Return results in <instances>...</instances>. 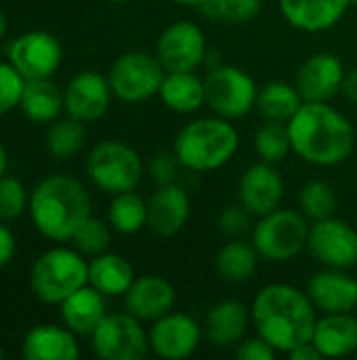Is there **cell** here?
I'll return each mask as SVG.
<instances>
[{"label": "cell", "mask_w": 357, "mask_h": 360, "mask_svg": "<svg viewBox=\"0 0 357 360\" xmlns=\"http://www.w3.org/2000/svg\"><path fill=\"white\" fill-rule=\"evenodd\" d=\"M307 251L326 268L351 270L357 266V230L335 215L318 219L309 226Z\"/></svg>", "instance_id": "obj_11"}, {"label": "cell", "mask_w": 357, "mask_h": 360, "mask_svg": "<svg viewBox=\"0 0 357 360\" xmlns=\"http://www.w3.org/2000/svg\"><path fill=\"white\" fill-rule=\"evenodd\" d=\"M8 61L25 80L50 78L61 68L63 49L53 34L44 30H32L11 42Z\"/></svg>", "instance_id": "obj_13"}, {"label": "cell", "mask_w": 357, "mask_h": 360, "mask_svg": "<svg viewBox=\"0 0 357 360\" xmlns=\"http://www.w3.org/2000/svg\"><path fill=\"white\" fill-rule=\"evenodd\" d=\"M309 226L305 215L292 209H276L252 228V245L261 259L271 264H286L299 257L307 249Z\"/></svg>", "instance_id": "obj_7"}, {"label": "cell", "mask_w": 357, "mask_h": 360, "mask_svg": "<svg viewBox=\"0 0 357 360\" xmlns=\"http://www.w3.org/2000/svg\"><path fill=\"white\" fill-rule=\"evenodd\" d=\"M177 291L173 283L160 274H145L135 278L124 293V308L141 323H154L175 308Z\"/></svg>", "instance_id": "obj_18"}, {"label": "cell", "mask_w": 357, "mask_h": 360, "mask_svg": "<svg viewBox=\"0 0 357 360\" xmlns=\"http://www.w3.org/2000/svg\"><path fill=\"white\" fill-rule=\"evenodd\" d=\"M206 105L213 114L236 120L248 116L257 108L259 86L255 78L236 65H217L204 76Z\"/></svg>", "instance_id": "obj_9"}, {"label": "cell", "mask_w": 357, "mask_h": 360, "mask_svg": "<svg viewBox=\"0 0 357 360\" xmlns=\"http://www.w3.org/2000/svg\"><path fill=\"white\" fill-rule=\"evenodd\" d=\"M351 4H357V0H351Z\"/></svg>", "instance_id": "obj_50"}, {"label": "cell", "mask_w": 357, "mask_h": 360, "mask_svg": "<svg viewBox=\"0 0 357 360\" xmlns=\"http://www.w3.org/2000/svg\"><path fill=\"white\" fill-rule=\"evenodd\" d=\"M202 15L217 23L242 25L259 17L263 11V0H208L200 6Z\"/></svg>", "instance_id": "obj_35"}, {"label": "cell", "mask_w": 357, "mask_h": 360, "mask_svg": "<svg viewBox=\"0 0 357 360\" xmlns=\"http://www.w3.org/2000/svg\"><path fill=\"white\" fill-rule=\"evenodd\" d=\"M356 359H357V352H356Z\"/></svg>", "instance_id": "obj_51"}, {"label": "cell", "mask_w": 357, "mask_h": 360, "mask_svg": "<svg viewBox=\"0 0 357 360\" xmlns=\"http://www.w3.org/2000/svg\"><path fill=\"white\" fill-rule=\"evenodd\" d=\"M6 169H8V154H6L4 143L0 141V177L6 175Z\"/></svg>", "instance_id": "obj_45"}, {"label": "cell", "mask_w": 357, "mask_h": 360, "mask_svg": "<svg viewBox=\"0 0 357 360\" xmlns=\"http://www.w3.org/2000/svg\"><path fill=\"white\" fill-rule=\"evenodd\" d=\"M149 350L164 360L189 359L202 344L204 329L200 323L183 312H168L151 323L149 331Z\"/></svg>", "instance_id": "obj_14"}, {"label": "cell", "mask_w": 357, "mask_h": 360, "mask_svg": "<svg viewBox=\"0 0 357 360\" xmlns=\"http://www.w3.org/2000/svg\"><path fill=\"white\" fill-rule=\"evenodd\" d=\"M286 127L292 152L307 165L337 167L353 154L356 129L328 101H303Z\"/></svg>", "instance_id": "obj_2"}, {"label": "cell", "mask_w": 357, "mask_h": 360, "mask_svg": "<svg viewBox=\"0 0 357 360\" xmlns=\"http://www.w3.org/2000/svg\"><path fill=\"white\" fill-rule=\"evenodd\" d=\"M314 346L320 350L322 359H345L357 352V316L353 312L322 314L316 321Z\"/></svg>", "instance_id": "obj_23"}, {"label": "cell", "mask_w": 357, "mask_h": 360, "mask_svg": "<svg viewBox=\"0 0 357 360\" xmlns=\"http://www.w3.org/2000/svg\"><path fill=\"white\" fill-rule=\"evenodd\" d=\"M29 207V194L25 186L11 175L0 177V221H13L21 217Z\"/></svg>", "instance_id": "obj_37"}, {"label": "cell", "mask_w": 357, "mask_h": 360, "mask_svg": "<svg viewBox=\"0 0 357 360\" xmlns=\"http://www.w3.org/2000/svg\"><path fill=\"white\" fill-rule=\"evenodd\" d=\"M240 148L236 127L221 116L198 118L185 124L175 137L173 152L183 169L191 173H208L231 162Z\"/></svg>", "instance_id": "obj_4"}, {"label": "cell", "mask_w": 357, "mask_h": 360, "mask_svg": "<svg viewBox=\"0 0 357 360\" xmlns=\"http://www.w3.org/2000/svg\"><path fill=\"white\" fill-rule=\"evenodd\" d=\"M61 321L76 335H90L107 314L105 295L90 285L80 287L59 304Z\"/></svg>", "instance_id": "obj_25"}, {"label": "cell", "mask_w": 357, "mask_h": 360, "mask_svg": "<svg viewBox=\"0 0 357 360\" xmlns=\"http://www.w3.org/2000/svg\"><path fill=\"white\" fill-rule=\"evenodd\" d=\"M307 295L322 314L353 312L357 308V281L347 270L326 268L309 278Z\"/></svg>", "instance_id": "obj_19"}, {"label": "cell", "mask_w": 357, "mask_h": 360, "mask_svg": "<svg viewBox=\"0 0 357 360\" xmlns=\"http://www.w3.org/2000/svg\"><path fill=\"white\" fill-rule=\"evenodd\" d=\"M90 194L72 175L55 173L36 184L29 192V219L48 240L67 243L90 217Z\"/></svg>", "instance_id": "obj_3"}, {"label": "cell", "mask_w": 357, "mask_h": 360, "mask_svg": "<svg viewBox=\"0 0 357 360\" xmlns=\"http://www.w3.org/2000/svg\"><path fill=\"white\" fill-rule=\"evenodd\" d=\"M255 215L240 202V205H231L227 207L221 215H219V230L227 236V238H242L248 230H250V219Z\"/></svg>", "instance_id": "obj_39"}, {"label": "cell", "mask_w": 357, "mask_h": 360, "mask_svg": "<svg viewBox=\"0 0 357 360\" xmlns=\"http://www.w3.org/2000/svg\"><path fill=\"white\" fill-rule=\"evenodd\" d=\"M156 57L166 72H196L206 59L204 30L194 21H175L162 30Z\"/></svg>", "instance_id": "obj_12"}, {"label": "cell", "mask_w": 357, "mask_h": 360, "mask_svg": "<svg viewBox=\"0 0 357 360\" xmlns=\"http://www.w3.org/2000/svg\"><path fill=\"white\" fill-rule=\"evenodd\" d=\"M238 196L255 217H263L280 207L284 196V179L274 165L263 160L255 162L242 173Z\"/></svg>", "instance_id": "obj_17"}, {"label": "cell", "mask_w": 357, "mask_h": 360, "mask_svg": "<svg viewBox=\"0 0 357 360\" xmlns=\"http://www.w3.org/2000/svg\"><path fill=\"white\" fill-rule=\"evenodd\" d=\"M21 356L25 360H76L80 356V346L72 329L46 323L25 333Z\"/></svg>", "instance_id": "obj_24"}, {"label": "cell", "mask_w": 357, "mask_h": 360, "mask_svg": "<svg viewBox=\"0 0 357 360\" xmlns=\"http://www.w3.org/2000/svg\"><path fill=\"white\" fill-rule=\"evenodd\" d=\"M179 167L181 162L177 160L175 152H158L149 158L145 171L147 175L158 184V186H166V184H175L177 175H179Z\"/></svg>", "instance_id": "obj_40"}, {"label": "cell", "mask_w": 357, "mask_h": 360, "mask_svg": "<svg viewBox=\"0 0 357 360\" xmlns=\"http://www.w3.org/2000/svg\"><path fill=\"white\" fill-rule=\"evenodd\" d=\"M278 356V352L261 338H244L238 346H236V359L240 360H274Z\"/></svg>", "instance_id": "obj_41"}, {"label": "cell", "mask_w": 357, "mask_h": 360, "mask_svg": "<svg viewBox=\"0 0 357 360\" xmlns=\"http://www.w3.org/2000/svg\"><path fill=\"white\" fill-rule=\"evenodd\" d=\"M19 110L32 122L46 124L59 118L63 108V93L50 78H34L25 80Z\"/></svg>", "instance_id": "obj_28"}, {"label": "cell", "mask_w": 357, "mask_h": 360, "mask_svg": "<svg viewBox=\"0 0 357 360\" xmlns=\"http://www.w3.org/2000/svg\"><path fill=\"white\" fill-rule=\"evenodd\" d=\"M107 224L124 236H133L147 228V200L135 190L114 194L107 209Z\"/></svg>", "instance_id": "obj_31"}, {"label": "cell", "mask_w": 357, "mask_h": 360, "mask_svg": "<svg viewBox=\"0 0 357 360\" xmlns=\"http://www.w3.org/2000/svg\"><path fill=\"white\" fill-rule=\"evenodd\" d=\"M4 34H6V15H4L2 8H0V42H2Z\"/></svg>", "instance_id": "obj_47"}, {"label": "cell", "mask_w": 357, "mask_h": 360, "mask_svg": "<svg viewBox=\"0 0 357 360\" xmlns=\"http://www.w3.org/2000/svg\"><path fill=\"white\" fill-rule=\"evenodd\" d=\"M88 179L107 194L137 190L145 175V165L135 148L118 139L99 141L86 156Z\"/></svg>", "instance_id": "obj_6"}, {"label": "cell", "mask_w": 357, "mask_h": 360, "mask_svg": "<svg viewBox=\"0 0 357 360\" xmlns=\"http://www.w3.org/2000/svg\"><path fill=\"white\" fill-rule=\"evenodd\" d=\"M288 356L292 360H318L322 359V354H320V350L314 346V342H305V344H301V346H297L295 350H290L288 352Z\"/></svg>", "instance_id": "obj_44"}, {"label": "cell", "mask_w": 357, "mask_h": 360, "mask_svg": "<svg viewBox=\"0 0 357 360\" xmlns=\"http://www.w3.org/2000/svg\"><path fill=\"white\" fill-rule=\"evenodd\" d=\"M25 78L13 68L11 61H0V116L19 108Z\"/></svg>", "instance_id": "obj_38"}, {"label": "cell", "mask_w": 357, "mask_h": 360, "mask_svg": "<svg viewBox=\"0 0 357 360\" xmlns=\"http://www.w3.org/2000/svg\"><path fill=\"white\" fill-rule=\"evenodd\" d=\"M316 312L309 295L286 283L265 285L255 295L250 308L257 335L278 354H288L297 346L311 342L318 321Z\"/></svg>", "instance_id": "obj_1"}, {"label": "cell", "mask_w": 357, "mask_h": 360, "mask_svg": "<svg viewBox=\"0 0 357 360\" xmlns=\"http://www.w3.org/2000/svg\"><path fill=\"white\" fill-rule=\"evenodd\" d=\"M109 224L97 219V217H88L74 234L72 245L74 249H78L84 257H95L107 251L109 243H112V232H109Z\"/></svg>", "instance_id": "obj_36"}, {"label": "cell", "mask_w": 357, "mask_h": 360, "mask_svg": "<svg viewBox=\"0 0 357 360\" xmlns=\"http://www.w3.org/2000/svg\"><path fill=\"white\" fill-rule=\"evenodd\" d=\"M15 249H17L15 234L11 232L8 226H4V221H0V270L13 262Z\"/></svg>", "instance_id": "obj_42"}, {"label": "cell", "mask_w": 357, "mask_h": 360, "mask_svg": "<svg viewBox=\"0 0 357 360\" xmlns=\"http://www.w3.org/2000/svg\"><path fill=\"white\" fill-rule=\"evenodd\" d=\"M250 321V310L242 302L223 300L208 310L204 335L215 348H234L246 338Z\"/></svg>", "instance_id": "obj_22"}, {"label": "cell", "mask_w": 357, "mask_h": 360, "mask_svg": "<svg viewBox=\"0 0 357 360\" xmlns=\"http://www.w3.org/2000/svg\"><path fill=\"white\" fill-rule=\"evenodd\" d=\"M341 93H343V97H345L347 101H351V103H356L357 105V68L345 72Z\"/></svg>", "instance_id": "obj_43"}, {"label": "cell", "mask_w": 357, "mask_h": 360, "mask_svg": "<svg viewBox=\"0 0 357 360\" xmlns=\"http://www.w3.org/2000/svg\"><path fill=\"white\" fill-rule=\"evenodd\" d=\"M86 143V129L84 122L65 116L50 122L46 131V150L53 158L67 160L74 158Z\"/></svg>", "instance_id": "obj_32"}, {"label": "cell", "mask_w": 357, "mask_h": 360, "mask_svg": "<svg viewBox=\"0 0 357 360\" xmlns=\"http://www.w3.org/2000/svg\"><path fill=\"white\" fill-rule=\"evenodd\" d=\"M4 359V350H2V346H0V360Z\"/></svg>", "instance_id": "obj_48"}, {"label": "cell", "mask_w": 357, "mask_h": 360, "mask_svg": "<svg viewBox=\"0 0 357 360\" xmlns=\"http://www.w3.org/2000/svg\"><path fill=\"white\" fill-rule=\"evenodd\" d=\"M166 76L156 53L147 51H126L118 55L107 72V80L114 97L126 103L147 101L158 95L160 84Z\"/></svg>", "instance_id": "obj_8"}, {"label": "cell", "mask_w": 357, "mask_h": 360, "mask_svg": "<svg viewBox=\"0 0 357 360\" xmlns=\"http://www.w3.org/2000/svg\"><path fill=\"white\" fill-rule=\"evenodd\" d=\"M170 2H175V4H181V6H204L208 0H170Z\"/></svg>", "instance_id": "obj_46"}, {"label": "cell", "mask_w": 357, "mask_h": 360, "mask_svg": "<svg viewBox=\"0 0 357 360\" xmlns=\"http://www.w3.org/2000/svg\"><path fill=\"white\" fill-rule=\"evenodd\" d=\"M109 2H126V0H109Z\"/></svg>", "instance_id": "obj_49"}, {"label": "cell", "mask_w": 357, "mask_h": 360, "mask_svg": "<svg viewBox=\"0 0 357 360\" xmlns=\"http://www.w3.org/2000/svg\"><path fill=\"white\" fill-rule=\"evenodd\" d=\"M255 150L263 162H269V165L282 162L288 156V152H292L286 122L265 120L255 133Z\"/></svg>", "instance_id": "obj_34"}, {"label": "cell", "mask_w": 357, "mask_h": 360, "mask_svg": "<svg viewBox=\"0 0 357 360\" xmlns=\"http://www.w3.org/2000/svg\"><path fill=\"white\" fill-rule=\"evenodd\" d=\"M112 95L107 76L95 70H84L67 82L63 91V108L67 116L80 122H95L109 110Z\"/></svg>", "instance_id": "obj_15"}, {"label": "cell", "mask_w": 357, "mask_h": 360, "mask_svg": "<svg viewBox=\"0 0 357 360\" xmlns=\"http://www.w3.org/2000/svg\"><path fill=\"white\" fill-rule=\"evenodd\" d=\"M303 105V97L297 91L295 84L284 80H271L265 86L259 89L257 95V110L263 116V120L274 122H288L299 108Z\"/></svg>", "instance_id": "obj_30"}, {"label": "cell", "mask_w": 357, "mask_h": 360, "mask_svg": "<svg viewBox=\"0 0 357 360\" xmlns=\"http://www.w3.org/2000/svg\"><path fill=\"white\" fill-rule=\"evenodd\" d=\"M135 270L130 262L118 253H101L88 262V285L101 291L105 297H124L135 283Z\"/></svg>", "instance_id": "obj_27"}, {"label": "cell", "mask_w": 357, "mask_h": 360, "mask_svg": "<svg viewBox=\"0 0 357 360\" xmlns=\"http://www.w3.org/2000/svg\"><path fill=\"white\" fill-rule=\"evenodd\" d=\"M339 207V198L335 188L324 181V179H314L307 181L301 190H299V209L305 217L318 221V219H326L332 217L335 211Z\"/></svg>", "instance_id": "obj_33"}, {"label": "cell", "mask_w": 357, "mask_h": 360, "mask_svg": "<svg viewBox=\"0 0 357 360\" xmlns=\"http://www.w3.org/2000/svg\"><path fill=\"white\" fill-rule=\"evenodd\" d=\"M345 65L335 53H316L297 70L295 86L303 101H330L341 93Z\"/></svg>", "instance_id": "obj_16"}, {"label": "cell", "mask_w": 357, "mask_h": 360, "mask_svg": "<svg viewBox=\"0 0 357 360\" xmlns=\"http://www.w3.org/2000/svg\"><path fill=\"white\" fill-rule=\"evenodd\" d=\"M351 6V0H278L288 25L299 32L320 34L335 27Z\"/></svg>", "instance_id": "obj_21"}, {"label": "cell", "mask_w": 357, "mask_h": 360, "mask_svg": "<svg viewBox=\"0 0 357 360\" xmlns=\"http://www.w3.org/2000/svg\"><path fill=\"white\" fill-rule=\"evenodd\" d=\"M90 346L101 360H143L151 352L147 331L128 312H107L90 333Z\"/></svg>", "instance_id": "obj_10"}, {"label": "cell", "mask_w": 357, "mask_h": 360, "mask_svg": "<svg viewBox=\"0 0 357 360\" xmlns=\"http://www.w3.org/2000/svg\"><path fill=\"white\" fill-rule=\"evenodd\" d=\"M191 215L189 194L175 181L158 186V190L147 198V228L158 236L179 234Z\"/></svg>", "instance_id": "obj_20"}, {"label": "cell", "mask_w": 357, "mask_h": 360, "mask_svg": "<svg viewBox=\"0 0 357 360\" xmlns=\"http://www.w3.org/2000/svg\"><path fill=\"white\" fill-rule=\"evenodd\" d=\"M158 97L175 114H196L206 103L204 78L196 72H166Z\"/></svg>", "instance_id": "obj_26"}, {"label": "cell", "mask_w": 357, "mask_h": 360, "mask_svg": "<svg viewBox=\"0 0 357 360\" xmlns=\"http://www.w3.org/2000/svg\"><path fill=\"white\" fill-rule=\"evenodd\" d=\"M84 285H88V262L78 249L53 247L38 255L29 272L34 295L48 306H59Z\"/></svg>", "instance_id": "obj_5"}, {"label": "cell", "mask_w": 357, "mask_h": 360, "mask_svg": "<svg viewBox=\"0 0 357 360\" xmlns=\"http://www.w3.org/2000/svg\"><path fill=\"white\" fill-rule=\"evenodd\" d=\"M259 259L261 255L257 253L252 243H246L244 238H229V243L219 249L215 257V268L225 283L244 285L255 276Z\"/></svg>", "instance_id": "obj_29"}]
</instances>
